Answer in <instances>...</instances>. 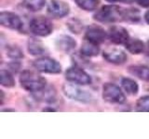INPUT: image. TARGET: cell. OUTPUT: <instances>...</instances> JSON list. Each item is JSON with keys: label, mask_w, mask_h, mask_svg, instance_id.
Returning <instances> with one entry per match:
<instances>
[{"label": "cell", "mask_w": 149, "mask_h": 139, "mask_svg": "<svg viewBox=\"0 0 149 139\" xmlns=\"http://www.w3.org/2000/svg\"><path fill=\"white\" fill-rule=\"evenodd\" d=\"M144 20H146V21L149 24V10H147L146 14H144Z\"/></svg>", "instance_id": "obj_28"}, {"label": "cell", "mask_w": 149, "mask_h": 139, "mask_svg": "<svg viewBox=\"0 0 149 139\" xmlns=\"http://www.w3.org/2000/svg\"><path fill=\"white\" fill-rule=\"evenodd\" d=\"M34 97L36 100L42 102H53L56 99V91L52 87H45L38 92H36L34 94Z\"/></svg>", "instance_id": "obj_14"}, {"label": "cell", "mask_w": 149, "mask_h": 139, "mask_svg": "<svg viewBox=\"0 0 149 139\" xmlns=\"http://www.w3.org/2000/svg\"><path fill=\"white\" fill-rule=\"evenodd\" d=\"M20 83L23 89L29 92H38L47 85L45 78L32 71H23L20 76Z\"/></svg>", "instance_id": "obj_2"}, {"label": "cell", "mask_w": 149, "mask_h": 139, "mask_svg": "<svg viewBox=\"0 0 149 139\" xmlns=\"http://www.w3.org/2000/svg\"><path fill=\"white\" fill-rule=\"evenodd\" d=\"M1 105H3V103H4V92L1 90Z\"/></svg>", "instance_id": "obj_31"}, {"label": "cell", "mask_w": 149, "mask_h": 139, "mask_svg": "<svg viewBox=\"0 0 149 139\" xmlns=\"http://www.w3.org/2000/svg\"><path fill=\"white\" fill-rule=\"evenodd\" d=\"M66 25L70 31L77 34H78L83 29L82 22L79 20H77V19H71V20H69L66 23Z\"/></svg>", "instance_id": "obj_23"}, {"label": "cell", "mask_w": 149, "mask_h": 139, "mask_svg": "<svg viewBox=\"0 0 149 139\" xmlns=\"http://www.w3.org/2000/svg\"><path fill=\"white\" fill-rule=\"evenodd\" d=\"M29 27L33 34L37 36H48L53 30V25L51 21L43 16L32 19Z\"/></svg>", "instance_id": "obj_3"}, {"label": "cell", "mask_w": 149, "mask_h": 139, "mask_svg": "<svg viewBox=\"0 0 149 139\" xmlns=\"http://www.w3.org/2000/svg\"><path fill=\"white\" fill-rule=\"evenodd\" d=\"M125 46H126V48L128 49L129 52L135 54V55L141 54L144 50V44L139 39L130 38V40L125 44Z\"/></svg>", "instance_id": "obj_18"}, {"label": "cell", "mask_w": 149, "mask_h": 139, "mask_svg": "<svg viewBox=\"0 0 149 139\" xmlns=\"http://www.w3.org/2000/svg\"><path fill=\"white\" fill-rule=\"evenodd\" d=\"M65 78L69 82L80 85H87L91 83V76L85 71H83L81 68L77 66L71 67L67 70L65 72Z\"/></svg>", "instance_id": "obj_7"}, {"label": "cell", "mask_w": 149, "mask_h": 139, "mask_svg": "<svg viewBox=\"0 0 149 139\" xmlns=\"http://www.w3.org/2000/svg\"><path fill=\"white\" fill-rule=\"evenodd\" d=\"M0 79H1V85L5 87H13L15 85V80L12 76V74L8 72L2 70L0 72Z\"/></svg>", "instance_id": "obj_21"}, {"label": "cell", "mask_w": 149, "mask_h": 139, "mask_svg": "<svg viewBox=\"0 0 149 139\" xmlns=\"http://www.w3.org/2000/svg\"><path fill=\"white\" fill-rule=\"evenodd\" d=\"M147 45H148V51H149V40H148V42H147Z\"/></svg>", "instance_id": "obj_33"}, {"label": "cell", "mask_w": 149, "mask_h": 139, "mask_svg": "<svg viewBox=\"0 0 149 139\" xmlns=\"http://www.w3.org/2000/svg\"><path fill=\"white\" fill-rule=\"evenodd\" d=\"M34 67L38 72L45 73L57 74L62 72V66L61 64L53 58H40L35 60Z\"/></svg>", "instance_id": "obj_6"}, {"label": "cell", "mask_w": 149, "mask_h": 139, "mask_svg": "<svg viewBox=\"0 0 149 139\" xmlns=\"http://www.w3.org/2000/svg\"><path fill=\"white\" fill-rule=\"evenodd\" d=\"M0 22H1L2 26L17 31H21L23 26L21 18L17 14L8 11L1 12V14H0Z\"/></svg>", "instance_id": "obj_8"}, {"label": "cell", "mask_w": 149, "mask_h": 139, "mask_svg": "<svg viewBox=\"0 0 149 139\" xmlns=\"http://www.w3.org/2000/svg\"><path fill=\"white\" fill-rule=\"evenodd\" d=\"M138 5H140L143 8H148L149 7V0H135Z\"/></svg>", "instance_id": "obj_26"}, {"label": "cell", "mask_w": 149, "mask_h": 139, "mask_svg": "<svg viewBox=\"0 0 149 139\" xmlns=\"http://www.w3.org/2000/svg\"><path fill=\"white\" fill-rule=\"evenodd\" d=\"M77 6L86 11H93L99 6L100 0H76Z\"/></svg>", "instance_id": "obj_20"}, {"label": "cell", "mask_w": 149, "mask_h": 139, "mask_svg": "<svg viewBox=\"0 0 149 139\" xmlns=\"http://www.w3.org/2000/svg\"><path fill=\"white\" fill-rule=\"evenodd\" d=\"M115 1H119V2H122V3L130 4V3H132L133 0H115Z\"/></svg>", "instance_id": "obj_29"}, {"label": "cell", "mask_w": 149, "mask_h": 139, "mask_svg": "<svg viewBox=\"0 0 149 139\" xmlns=\"http://www.w3.org/2000/svg\"><path fill=\"white\" fill-rule=\"evenodd\" d=\"M136 110L142 112H149V96H143L136 103Z\"/></svg>", "instance_id": "obj_25"}, {"label": "cell", "mask_w": 149, "mask_h": 139, "mask_svg": "<svg viewBox=\"0 0 149 139\" xmlns=\"http://www.w3.org/2000/svg\"><path fill=\"white\" fill-rule=\"evenodd\" d=\"M27 48H28V52L33 56H40L45 54L46 52V48L44 45L40 41L34 38H31L28 41Z\"/></svg>", "instance_id": "obj_17"}, {"label": "cell", "mask_w": 149, "mask_h": 139, "mask_svg": "<svg viewBox=\"0 0 149 139\" xmlns=\"http://www.w3.org/2000/svg\"><path fill=\"white\" fill-rule=\"evenodd\" d=\"M128 9L116 5H105L98 10L93 18L100 22H119L127 20Z\"/></svg>", "instance_id": "obj_1"}, {"label": "cell", "mask_w": 149, "mask_h": 139, "mask_svg": "<svg viewBox=\"0 0 149 139\" xmlns=\"http://www.w3.org/2000/svg\"><path fill=\"white\" fill-rule=\"evenodd\" d=\"M48 12L55 18H63L69 14L70 7L62 0H50L48 6Z\"/></svg>", "instance_id": "obj_10"}, {"label": "cell", "mask_w": 149, "mask_h": 139, "mask_svg": "<svg viewBox=\"0 0 149 139\" xmlns=\"http://www.w3.org/2000/svg\"><path fill=\"white\" fill-rule=\"evenodd\" d=\"M104 58L109 63L116 65L123 64L127 61V55L123 50L118 48H109L104 52Z\"/></svg>", "instance_id": "obj_12"}, {"label": "cell", "mask_w": 149, "mask_h": 139, "mask_svg": "<svg viewBox=\"0 0 149 139\" xmlns=\"http://www.w3.org/2000/svg\"><path fill=\"white\" fill-rule=\"evenodd\" d=\"M56 48L63 52H69L77 45V42L69 35H61L55 41Z\"/></svg>", "instance_id": "obj_13"}, {"label": "cell", "mask_w": 149, "mask_h": 139, "mask_svg": "<svg viewBox=\"0 0 149 139\" xmlns=\"http://www.w3.org/2000/svg\"><path fill=\"white\" fill-rule=\"evenodd\" d=\"M7 55L11 58H22L23 53L20 47L16 45H8L7 47Z\"/></svg>", "instance_id": "obj_24"}, {"label": "cell", "mask_w": 149, "mask_h": 139, "mask_svg": "<svg viewBox=\"0 0 149 139\" xmlns=\"http://www.w3.org/2000/svg\"><path fill=\"white\" fill-rule=\"evenodd\" d=\"M2 111H15V109H3Z\"/></svg>", "instance_id": "obj_32"}, {"label": "cell", "mask_w": 149, "mask_h": 139, "mask_svg": "<svg viewBox=\"0 0 149 139\" xmlns=\"http://www.w3.org/2000/svg\"><path fill=\"white\" fill-rule=\"evenodd\" d=\"M129 72L143 81L149 83V67L146 65H133L129 67Z\"/></svg>", "instance_id": "obj_15"}, {"label": "cell", "mask_w": 149, "mask_h": 139, "mask_svg": "<svg viewBox=\"0 0 149 139\" xmlns=\"http://www.w3.org/2000/svg\"><path fill=\"white\" fill-rule=\"evenodd\" d=\"M109 39L116 45H125L130 40L128 31L121 26H113L109 30Z\"/></svg>", "instance_id": "obj_11"}, {"label": "cell", "mask_w": 149, "mask_h": 139, "mask_svg": "<svg viewBox=\"0 0 149 139\" xmlns=\"http://www.w3.org/2000/svg\"><path fill=\"white\" fill-rule=\"evenodd\" d=\"M63 91L64 95L69 98L76 100L81 103H90L92 100V96L87 90L81 89L77 85L71 83H64L63 85Z\"/></svg>", "instance_id": "obj_4"}, {"label": "cell", "mask_w": 149, "mask_h": 139, "mask_svg": "<svg viewBox=\"0 0 149 139\" xmlns=\"http://www.w3.org/2000/svg\"><path fill=\"white\" fill-rule=\"evenodd\" d=\"M9 67L12 70L13 72H18L19 68H20V63H17V62H13L11 64H9Z\"/></svg>", "instance_id": "obj_27"}, {"label": "cell", "mask_w": 149, "mask_h": 139, "mask_svg": "<svg viewBox=\"0 0 149 139\" xmlns=\"http://www.w3.org/2000/svg\"><path fill=\"white\" fill-rule=\"evenodd\" d=\"M107 1H110V2H115V0H107Z\"/></svg>", "instance_id": "obj_34"}, {"label": "cell", "mask_w": 149, "mask_h": 139, "mask_svg": "<svg viewBox=\"0 0 149 139\" xmlns=\"http://www.w3.org/2000/svg\"><path fill=\"white\" fill-rule=\"evenodd\" d=\"M121 85H122L124 90L127 92L129 95H132V96L137 95V93L139 91V85L136 82L132 80V79L123 78L122 80H121Z\"/></svg>", "instance_id": "obj_19"}, {"label": "cell", "mask_w": 149, "mask_h": 139, "mask_svg": "<svg viewBox=\"0 0 149 139\" xmlns=\"http://www.w3.org/2000/svg\"><path fill=\"white\" fill-rule=\"evenodd\" d=\"M106 32L99 25L92 24L88 26L85 32V39L97 45L104 43L106 39Z\"/></svg>", "instance_id": "obj_9"}, {"label": "cell", "mask_w": 149, "mask_h": 139, "mask_svg": "<svg viewBox=\"0 0 149 139\" xmlns=\"http://www.w3.org/2000/svg\"><path fill=\"white\" fill-rule=\"evenodd\" d=\"M23 4L32 11H39L44 8L46 0H23Z\"/></svg>", "instance_id": "obj_22"}, {"label": "cell", "mask_w": 149, "mask_h": 139, "mask_svg": "<svg viewBox=\"0 0 149 139\" xmlns=\"http://www.w3.org/2000/svg\"><path fill=\"white\" fill-rule=\"evenodd\" d=\"M43 111H56V109H54L52 108H45V109H43Z\"/></svg>", "instance_id": "obj_30"}, {"label": "cell", "mask_w": 149, "mask_h": 139, "mask_svg": "<svg viewBox=\"0 0 149 139\" xmlns=\"http://www.w3.org/2000/svg\"><path fill=\"white\" fill-rule=\"evenodd\" d=\"M102 97L109 103L122 104L125 102L126 97L120 88L114 83H107L102 87Z\"/></svg>", "instance_id": "obj_5"}, {"label": "cell", "mask_w": 149, "mask_h": 139, "mask_svg": "<svg viewBox=\"0 0 149 139\" xmlns=\"http://www.w3.org/2000/svg\"><path fill=\"white\" fill-rule=\"evenodd\" d=\"M80 52L85 57H96L100 53V47L97 44L86 40L81 45Z\"/></svg>", "instance_id": "obj_16"}]
</instances>
